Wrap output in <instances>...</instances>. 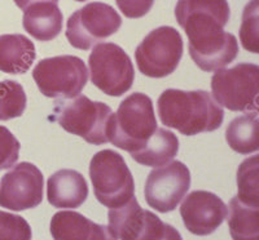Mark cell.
<instances>
[{"label":"cell","mask_w":259,"mask_h":240,"mask_svg":"<svg viewBox=\"0 0 259 240\" xmlns=\"http://www.w3.org/2000/svg\"><path fill=\"white\" fill-rule=\"evenodd\" d=\"M50 230L55 240H117L108 226L99 225L73 211L53 214Z\"/></svg>","instance_id":"cell-16"},{"label":"cell","mask_w":259,"mask_h":240,"mask_svg":"<svg viewBox=\"0 0 259 240\" xmlns=\"http://www.w3.org/2000/svg\"><path fill=\"white\" fill-rule=\"evenodd\" d=\"M32 78L46 97L69 100L83 91L89 82V70L82 58L64 54L39 61L32 70Z\"/></svg>","instance_id":"cell-7"},{"label":"cell","mask_w":259,"mask_h":240,"mask_svg":"<svg viewBox=\"0 0 259 240\" xmlns=\"http://www.w3.org/2000/svg\"><path fill=\"white\" fill-rule=\"evenodd\" d=\"M90 177L96 199L109 209L119 208L135 198L133 173L114 150H101L92 156Z\"/></svg>","instance_id":"cell-5"},{"label":"cell","mask_w":259,"mask_h":240,"mask_svg":"<svg viewBox=\"0 0 259 240\" xmlns=\"http://www.w3.org/2000/svg\"><path fill=\"white\" fill-rule=\"evenodd\" d=\"M162 124L184 136L214 132L224 119L223 108L206 91L166 89L157 101Z\"/></svg>","instance_id":"cell-2"},{"label":"cell","mask_w":259,"mask_h":240,"mask_svg":"<svg viewBox=\"0 0 259 240\" xmlns=\"http://www.w3.org/2000/svg\"><path fill=\"white\" fill-rule=\"evenodd\" d=\"M22 12V26L39 41H50L62 31V12L59 2H18Z\"/></svg>","instance_id":"cell-15"},{"label":"cell","mask_w":259,"mask_h":240,"mask_svg":"<svg viewBox=\"0 0 259 240\" xmlns=\"http://www.w3.org/2000/svg\"><path fill=\"white\" fill-rule=\"evenodd\" d=\"M183 39L171 26H161L143 39L135 50L139 71L149 78H166L178 69L183 57Z\"/></svg>","instance_id":"cell-9"},{"label":"cell","mask_w":259,"mask_h":240,"mask_svg":"<svg viewBox=\"0 0 259 240\" xmlns=\"http://www.w3.org/2000/svg\"><path fill=\"white\" fill-rule=\"evenodd\" d=\"M113 116L114 112L106 103L92 101L82 94L56 101L52 114V119L66 132L79 136L92 145L109 142Z\"/></svg>","instance_id":"cell-3"},{"label":"cell","mask_w":259,"mask_h":240,"mask_svg":"<svg viewBox=\"0 0 259 240\" xmlns=\"http://www.w3.org/2000/svg\"><path fill=\"white\" fill-rule=\"evenodd\" d=\"M180 216L189 232L197 236H206L223 223L228 216V208L217 194L196 190L183 200Z\"/></svg>","instance_id":"cell-14"},{"label":"cell","mask_w":259,"mask_h":240,"mask_svg":"<svg viewBox=\"0 0 259 240\" xmlns=\"http://www.w3.org/2000/svg\"><path fill=\"white\" fill-rule=\"evenodd\" d=\"M237 188L236 196L246 205L259 207V163L258 155L246 159L237 169Z\"/></svg>","instance_id":"cell-22"},{"label":"cell","mask_w":259,"mask_h":240,"mask_svg":"<svg viewBox=\"0 0 259 240\" xmlns=\"http://www.w3.org/2000/svg\"><path fill=\"white\" fill-rule=\"evenodd\" d=\"M215 102L231 111L258 112L259 66L255 64L235 65L215 71L211 78Z\"/></svg>","instance_id":"cell-6"},{"label":"cell","mask_w":259,"mask_h":240,"mask_svg":"<svg viewBox=\"0 0 259 240\" xmlns=\"http://www.w3.org/2000/svg\"><path fill=\"white\" fill-rule=\"evenodd\" d=\"M47 198L55 208H78L89 198V185L78 170L60 169L48 178Z\"/></svg>","instance_id":"cell-17"},{"label":"cell","mask_w":259,"mask_h":240,"mask_svg":"<svg viewBox=\"0 0 259 240\" xmlns=\"http://www.w3.org/2000/svg\"><path fill=\"white\" fill-rule=\"evenodd\" d=\"M258 112L237 116L228 124L226 131L227 144L239 154H251L258 151Z\"/></svg>","instance_id":"cell-20"},{"label":"cell","mask_w":259,"mask_h":240,"mask_svg":"<svg viewBox=\"0 0 259 240\" xmlns=\"http://www.w3.org/2000/svg\"><path fill=\"white\" fill-rule=\"evenodd\" d=\"M27 97L24 87L16 80L0 82V120L21 116L26 110Z\"/></svg>","instance_id":"cell-23"},{"label":"cell","mask_w":259,"mask_h":240,"mask_svg":"<svg viewBox=\"0 0 259 240\" xmlns=\"http://www.w3.org/2000/svg\"><path fill=\"white\" fill-rule=\"evenodd\" d=\"M36 58L35 45L22 34L0 35V71L6 74H25Z\"/></svg>","instance_id":"cell-18"},{"label":"cell","mask_w":259,"mask_h":240,"mask_svg":"<svg viewBox=\"0 0 259 240\" xmlns=\"http://www.w3.org/2000/svg\"><path fill=\"white\" fill-rule=\"evenodd\" d=\"M122 18L109 4L94 2L75 11L66 22V39L70 45L89 50L99 41L121 29Z\"/></svg>","instance_id":"cell-11"},{"label":"cell","mask_w":259,"mask_h":240,"mask_svg":"<svg viewBox=\"0 0 259 240\" xmlns=\"http://www.w3.org/2000/svg\"><path fill=\"white\" fill-rule=\"evenodd\" d=\"M230 16L224 0L179 2L175 7L178 24L188 36L189 56L201 70H221L239 54L236 36L224 31Z\"/></svg>","instance_id":"cell-1"},{"label":"cell","mask_w":259,"mask_h":240,"mask_svg":"<svg viewBox=\"0 0 259 240\" xmlns=\"http://www.w3.org/2000/svg\"><path fill=\"white\" fill-rule=\"evenodd\" d=\"M157 128L150 97L144 93H133L122 101L113 116L109 142L133 154L144 146Z\"/></svg>","instance_id":"cell-4"},{"label":"cell","mask_w":259,"mask_h":240,"mask_svg":"<svg viewBox=\"0 0 259 240\" xmlns=\"http://www.w3.org/2000/svg\"><path fill=\"white\" fill-rule=\"evenodd\" d=\"M21 144L7 127L0 126V170L9 169L17 163Z\"/></svg>","instance_id":"cell-26"},{"label":"cell","mask_w":259,"mask_h":240,"mask_svg":"<svg viewBox=\"0 0 259 240\" xmlns=\"http://www.w3.org/2000/svg\"><path fill=\"white\" fill-rule=\"evenodd\" d=\"M179 151V138L165 128H157L149 140L131 158L145 167L159 168L171 163Z\"/></svg>","instance_id":"cell-19"},{"label":"cell","mask_w":259,"mask_h":240,"mask_svg":"<svg viewBox=\"0 0 259 240\" xmlns=\"http://www.w3.org/2000/svg\"><path fill=\"white\" fill-rule=\"evenodd\" d=\"M45 178L40 169L21 161L0 179V207L15 212L35 208L43 202Z\"/></svg>","instance_id":"cell-13"},{"label":"cell","mask_w":259,"mask_h":240,"mask_svg":"<svg viewBox=\"0 0 259 240\" xmlns=\"http://www.w3.org/2000/svg\"><path fill=\"white\" fill-rule=\"evenodd\" d=\"M191 188V172L184 163L174 160L153 169L145 181L144 196L148 205L159 213L177 208Z\"/></svg>","instance_id":"cell-12"},{"label":"cell","mask_w":259,"mask_h":240,"mask_svg":"<svg viewBox=\"0 0 259 240\" xmlns=\"http://www.w3.org/2000/svg\"><path fill=\"white\" fill-rule=\"evenodd\" d=\"M240 40L246 50L251 53L259 52L258 2H251L245 7L240 27Z\"/></svg>","instance_id":"cell-24"},{"label":"cell","mask_w":259,"mask_h":240,"mask_svg":"<svg viewBox=\"0 0 259 240\" xmlns=\"http://www.w3.org/2000/svg\"><path fill=\"white\" fill-rule=\"evenodd\" d=\"M227 217L233 240H259V207L244 204L235 196Z\"/></svg>","instance_id":"cell-21"},{"label":"cell","mask_w":259,"mask_h":240,"mask_svg":"<svg viewBox=\"0 0 259 240\" xmlns=\"http://www.w3.org/2000/svg\"><path fill=\"white\" fill-rule=\"evenodd\" d=\"M109 230L119 240H183L177 228L153 212L143 209L136 198L119 208L109 209Z\"/></svg>","instance_id":"cell-10"},{"label":"cell","mask_w":259,"mask_h":240,"mask_svg":"<svg viewBox=\"0 0 259 240\" xmlns=\"http://www.w3.org/2000/svg\"><path fill=\"white\" fill-rule=\"evenodd\" d=\"M91 83L108 96L119 97L131 89L135 70L130 56L114 43L95 45L89 57Z\"/></svg>","instance_id":"cell-8"},{"label":"cell","mask_w":259,"mask_h":240,"mask_svg":"<svg viewBox=\"0 0 259 240\" xmlns=\"http://www.w3.org/2000/svg\"><path fill=\"white\" fill-rule=\"evenodd\" d=\"M32 231L24 217L0 211V240H31Z\"/></svg>","instance_id":"cell-25"}]
</instances>
